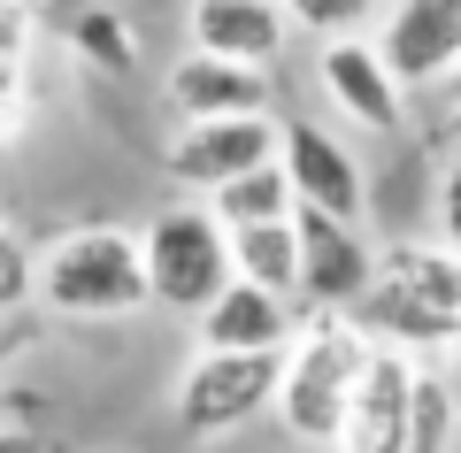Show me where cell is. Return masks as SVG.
Wrapping results in <instances>:
<instances>
[{"instance_id": "cell-2", "label": "cell", "mask_w": 461, "mask_h": 453, "mask_svg": "<svg viewBox=\"0 0 461 453\" xmlns=\"http://www.w3.org/2000/svg\"><path fill=\"white\" fill-rule=\"evenodd\" d=\"M154 300L147 285V239L115 223H85L39 254V308L54 323H123Z\"/></svg>"}, {"instance_id": "cell-10", "label": "cell", "mask_w": 461, "mask_h": 453, "mask_svg": "<svg viewBox=\"0 0 461 453\" xmlns=\"http://www.w3.org/2000/svg\"><path fill=\"white\" fill-rule=\"evenodd\" d=\"M269 100H277L269 62L185 47V62L169 69V115H177V123H200V115H269Z\"/></svg>"}, {"instance_id": "cell-19", "label": "cell", "mask_w": 461, "mask_h": 453, "mask_svg": "<svg viewBox=\"0 0 461 453\" xmlns=\"http://www.w3.org/2000/svg\"><path fill=\"white\" fill-rule=\"evenodd\" d=\"M408 453H454V392H446V376H423V385H415Z\"/></svg>"}, {"instance_id": "cell-22", "label": "cell", "mask_w": 461, "mask_h": 453, "mask_svg": "<svg viewBox=\"0 0 461 453\" xmlns=\"http://www.w3.org/2000/svg\"><path fill=\"white\" fill-rule=\"evenodd\" d=\"M32 0H0V62H23L32 54Z\"/></svg>"}, {"instance_id": "cell-26", "label": "cell", "mask_w": 461, "mask_h": 453, "mask_svg": "<svg viewBox=\"0 0 461 453\" xmlns=\"http://www.w3.org/2000/svg\"><path fill=\"white\" fill-rule=\"evenodd\" d=\"M446 93H454V108H461V62H454V77H446Z\"/></svg>"}, {"instance_id": "cell-14", "label": "cell", "mask_w": 461, "mask_h": 453, "mask_svg": "<svg viewBox=\"0 0 461 453\" xmlns=\"http://www.w3.org/2000/svg\"><path fill=\"white\" fill-rule=\"evenodd\" d=\"M354 315H362L384 346H408V354H446V346H461V323H454V315H438L423 292H408L400 276H384V269H377V285H369V300H362Z\"/></svg>"}, {"instance_id": "cell-16", "label": "cell", "mask_w": 461, "mask_h": 453, "mask_svg": "<svg viewBox=\"0 0 461 453\" xmlns=\"http://www.w3.org/2000/svg\"><path fill=\"white\" fill-rule=\"evenodd\" d=\"M230 261H239V276L300 300V223L293 215H285V223H239L230 231Z\"/></svg>"}, {"instance_id": "cell-23", "label": "cell", "mask_w": 461, "mask_h": 453, "mask_svg": "<svg viewBox=\"0 0 461 453\" xmlns=\"http://www.w3.org/2000/svg\"><path fill=\"white\" fill-rule=\"evenodd\" d=\"M438 231L461 254V146H454V162H446V177H438Z\"/></svg>"}, {"instance_id": "cell-20", "label": "cell", "mask_w": 461, "mask_h": 453, "mask_svg": "<svg viewBox=\"0 0 461 453\" xmlns=\"http://www.w3.org/2000/svg\"><path fill=\"white\" fill-rule=\"evenodd\" d=\"M377 8H384V0H285L293 32H315V39H346V32H362Z\"/></svg>"}, {"instance_id": "cell-9", "label": "cell", "mask_w": 461, "mask_h": 453, "mask_svg": "<svg viewBox=\"0 0 461 453\" xmlns=\"http://www.w3.org/2000/svg\"><path fill=\"white\" fill-rule=\"evenodd\" d=\"M315 85L330 93V108L346 115V123L362 131H400L408 123V85L393 77V62H384L377 39H323V62H315Z\"/></svg>"}, {"instance_id": "cell-17", "label": "cell", "mask_w": 461, "mask_h": 453, "mask_svg": "<svg viewBox=\"0 0 461 453\" xmlns=\"http://www.w3.org/2000/svg\"><path fill=\"white\" fill-rule=\"evenodd\" d=\"M208 208L223 215L230 231L239 223H285V215H300V193H293V177H285V162H262V169H247V177L215 185Z\"/></svg>"}, {"instance_id": "cell-6", "label": "cell", "mask_w": 461, "mask_h": 453, "mask_svg": "<svg viewBox=\"0 0 461 453\" xmlns=\"http://www.w3.org/2000/svg\"><path fill=\"white\" fill-rule=\"evenodd\" d=\"M415 385H423L415 354L377 339V354H369L362 385H354V407H346V430H339V446H330V453H408Z\"/></svg>"}, {"instance_id": "cell-8", "label": "cell", "mask_w": 461, "mask_h": 453, "mask_svg": "<svg viewBox=\"0 0 461 453\" xmlns=\"http://www.w3.org/2000/svg\"><path fill=\"white\" fill-rule=\"evenodd\" d=\"M277 162H285V177H293L300 208H323V215L362 223V208H369V177H362V162H354V146H346V139H330V131L308 123V115H285Z\"/></svg>"}, {"instance_id": "cell-4", "label": "cell", "mask_w": 461, "mask_h": 453, "mask_svg": "<svg viewBox=\"0 0 461 453\" xmlns=\"http://www.w3.org/2000/svg\"><path fill=\"white\" fill-rule=\"evenodd\" d=\"M139 239H147L154 308H169V315H200L215 292L239 276V261H230V223L215 208H162Z\"/></svg>"}, {"instance_id": "cell-27", "label": "cell", "mask_w": 461, "mask_h": 453, "mask_svg": "<svg viewBox=\"0 0 461 453\" xmlns=\"http://www.w3.org/2000/svg\"><path fill=\"white\" fill-rule=\"evenodd\" d=\"M454 453H461V430H454Z\"/></svg>"}, {"instance_id": "cell-18", "label": "cell", "mask_w": 461, "mask_h": 453, "mask_svg": "<svg viewBox=\"0 0 461 453\" xmlns=\"http://www.w3.org/2000/svg\"><path fill=\"white\" fill-rule=\"evenodd\" d=\"M384 276H400L408 292H423L438 315H454L461 323V254L454 246H384Z\"/></svg>"}, {"instance_id": "cell-7", "label": "cell", "mask_w": 461, "mask_h": 453, "mask_svg": "<svg viewBox=\"0 0 461 453\" xmlns=\"http://www.w3.org/2000/svg\"><path fill=\"white\" fill-rule=\"evenodd\" d=\"M300 300L308 308H362L369 285H377L384 254H369L362 231L346 215H323V208H300Z\"/></svg>"}, {"instance_id": "cell-21", "label": "cell", "mask_w": 461, "mask_h": 453, "mask_svg": "<svg viewBox=\"0 0 461 453\" xmlns=\"http://www.w3.org/2000/svg\"><path fill=\"white\" fill-rule=\"evenodd\" d=\"M23 300H39V261L23 254V239L8 223H0V315L23 308Z\"/></svg>"}, {"instance_id": "cell-24", "label": "cell", "mask_w": 461, "mask_h": 453, "mask_svg": "<svg viewBox=\"0 0 461 453\" xmlns=\"http://www.w3.org/2000/svg\"><path fill=\"white\" fill-rule=\"evenodd\" d=\"M23 108H32V100H23V93H0V146H8V139H16V131H23Z\"/></svg>"}, {"instance_id": "cell-15", "label": "cell", "mask_w": 461, "mask_h": 453, "mask_svg": "<svg viewBox=\"0 0 461 453\" xmlns=\"http://www.w3.org/2000/svg\"><path fill=\"white\" fill-rule=\"evenodd\" d=\"M69 47H77V62L100 69V77H131L139 69V39H131V23H123L115 0H77V8H69Z\"/></svg>"}, {"instance_id": "cell-12", "label": "cell", "mask_w": 461, "mask_h": 453, "mask_svg": "<svg viewBox=\"0 0 461 453\" xmlns=\"http://www.w3.org/2000/svg\"><path fill=\"white\" fill-rule=\"evenodd\" d=\"M193 331H200V346L285 354V346H293V331H300V315H293V292H269V285H254V276H230L208 308L193 315Z\"/></svg>"}, {"instance_id": "cell-11", "label": "cell", "mask_w": 461, "mask_h": 453, "mask_svg": "<svg viewBox=\"0 0 461 453\" xmlns=\"http://www.w3.org/2000/svg\"><path fill=\"white\" fill-rule=\"evenodd\" d=\"M377 47L400 85H446L461 62V0H393Z\"/></svg>"}, {"instance_id": "cell-3", "label": "cell", "mask_w": 461, "mask_h": 453, "mask_svg": "<svg viewBox=\"0 0 461 453\" xmlns=\"http://www.w3.org/2000/svg\"><path fill=\"white\" fill-rule=\"evenodd\" d=\"M277 376H285V354H239V346H200L193 369L177 376L169 392V415H177L185 438H230L247 430L254 415L277 407Z\"/></svg>"}, {"instance_id": "cell-13", "label": "cell", "mask_w": 461, "mask_h": 453, "mask_svg": "<svg viewBox=\"0 0 461 453\" xmlns=\"http://www.w3.org/2000/svg\"><path fill=\"white\" fill-rule=\"evenodd\" d=\"M185 32H193V47H208V54H239V62H269L277 69L285 39H293V16H285V0H193Z\"/></svg>"}, {"instance_id": "cell-1", "label": "cell", "mask_w": 461, "mask_h": 453, "mask_svg": "<svg viewBox=\"0 0 461 453\" xmlns=\"http://www.w3.org/2000/svg\"><path fill=\"white\" fill-rule=\"evenodd\" d=\"M369 354H377V331L354 308H308L300 315L293 346H285V376H277V422L300 446H323V453L339 446Z\"/></svg>"}, {"instance_id": "cell-5", "label": "cell", "mask_w": 461, "mask_h": 453, "mask_svg": "<svg viewBox=\"0 0 461 453\" xmlns=\"http://www.w3.org/2000/svg\"><path fill=\"white\" fill-rule=\"evenodd\" d=\"M277 139H285L277 115H200V123H177V139L162 146V169L185 193H215V185L277 162Z\"/></svg>"}, {"instance_id": "cell-25", "label": "cell", "mask_w": 461, "mask_h": 453, "mask_svg": "<svg viewBox=\"0 0 461 453\" xmlns=\"http://www.w3.org/2000/svg\"><path fill=\"white\" fill-rule=\"evenodd\" d=\"M0 453H39L32 438H16V430H0Z\"/></svg>"}, {"instance_id": "cell-28", "label": "cell", "mask_w": 461, "mask_h": 453, "mask_svg": "<svg viewBox=\"0 0 461 453\" xmlns=\"http://www.w3.org/2000/svg\"><path fill=\"white\" fill-rule=\"evenodd\" d=\"M0 346H8V339H0Z\"/></svg>"}]
</instances>
